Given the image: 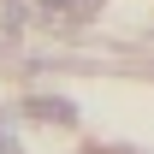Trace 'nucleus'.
<instances>
[{"label": "nucleus", "instance_id": "obj_1", "mask_svg": "<svg viewBox=\"0 0 154 154\" xmlns=\"http://www.w3.org/2000/svg\"><path fill=\"white\" fill-rule=\"evenodd\" d=\"M36 6H48V12H71V18H77V12H89L95 0H36Z\"/></svg>", "mask_w": 154, "mask_h": 154}, {"label": "nucleus", "instance_id": "obj_2", "mask_svg": "<svg viewBox=\"0 0 154 154\" xmlns=\"http://www.w3.org/2000/svg\"><path fill=\"white\" fill-rule=\"evenodd\" d=\"M0 136H6V125H0Z\"/></svg>", "mask_w": 154, "mask_h": 154}]
</instances>
